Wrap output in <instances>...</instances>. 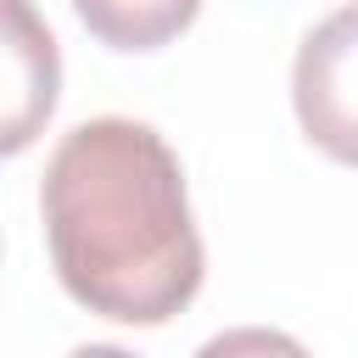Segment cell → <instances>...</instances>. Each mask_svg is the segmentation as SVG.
<instances>
[{"label": "cell", "mask_w": 358, "mask_h": 358, "mask_svg": "<svg viewBox=\"0 0 358 358\" xmlns=\"http://www.w3.org/2000/svg\"><path fill=\"white\" fill-rule=\"evenodd\" d=\"M291 106H296L302 134L324 157L358 168V0L330 11L296 45Z\"/></svg>", "instance_id": "obj_2"}, {"label": "cell", "mask_w": 358, "mask_h": 358, "mask_svg": "<svg viewBox=\"0 0 358 358\" xmlns=\"http://www.w3.org/2000/svg\"><path fill=\"white\" fill-rule=\"evenodd\" d=\"M67 6L106 50H162L201 11V0H67Z\"/></svg>", "instance_id": "obj_4"}, {"label": "cell", "mask_w": 358, "mask_h": 358, "mask_svg": "<svg viewBox=\"0 0 358 358\" xmlns=\"http://www.w3.org/2000/svg\"><path fill=\"white\" fill-rule=\"evenodd\" d=\"M62 95V56L28 0H6V157L28 151Z\"/></svg>", "instance_id": "obj_3"}, {"label": "cell", "mask_w": 358, "mask_h": 358, "mask_svg": "<svg viewBox=\"0 0 358 358\" xmlns=\"http://www.w3.org/2000/svg\"><path fill=\"white\" fill-rule=\"evenodd\" d=\"M45 252L62 291L112 324H168L201 291L207 252L185 168L151 123L90 117L39 179Z\"/></svg>", "instance_id": "obj_1"}]
</instances>
